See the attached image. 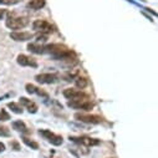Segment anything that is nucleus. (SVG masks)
Instances as JSON below:
<instances>
[{"instance_id": "f257e3e1", "label": "nucleus", "mask_w": 158, "mask_h": 158, "mask_svg": "<svg viewBox=\"0 0 158 158\" xmlns=\"http://www.w3.org/2000/svg\"><path fill=\"white\" fill-rule=\"evenodd\" d=\"M44 51L45 54L51 55L56 60H71V57L75 56V54L69 48H66L65 45H60V44L46 45L44 46Z\"/></svg>"}, {"instance_id": "f03ea898", "label": "nucleus", "mask_w": 158, "mask_h": 158, "mask_svg": "<svg viewBox=\"0 0 158 158\" xmlns=\"http://www.w3.org/2000/svg\"><path fill=\"white\" fill-rule=\"evenodd\" d=\"M67 106L72 108H77V110H85V111H90L94 108V103L89 95H85L78 98H73V100H69Z\"/></svg>"}, {"instance_id": "7ed1b4c3", "label": "nucleus", "mask_w": 158, "mask_h": 158, "mask_svg": "<svg viewBox=\"0 0 158 158\" xmlns=\"http://www.w3.org/2000/svg\"><path fill=\"white\" fill-rule=\"evenodd\" d=\"M5 24L11 30H20V29H24V27H26L29 25V18H26V16H16V15L8 14Z\"/></svg>"}, {"instance_id": "20e7f679", "label": "nucleus", "mask_w": 158, "mask_h": 158, "mask_svg": "<svg viewBox=\"0 0 158 158\" xmlns=\"http://www.w3.org/2000/svg\"><path fill=\"white\" fill-rule=\"evenodd\" d=\"M32 27H34L35 31L40 32V34H46V35H49V34H51L54 31V26L46 20H36V21H34Z\"/></svg>"}, {"instance_id": "39448f33", "label": "nucleus", "mask_w": 158, "mask_h": 158, "mask_svg": "<svg viewBox=\"0 0 158 158\" xmlns=\"http://www.w3.org/2000/svg\"><path fill=\"white\" fill-rule=\"evenodd\" d=\"M75 118L81 122H85V123H92V125H96V123H101L102 122V117L97 116V114H85V113H76L75 114Z\"/></svg>"}, {"instance_id": "423d86ee", "label": "nucleus", "mask_w": 158, "mask_h": 158, "mask_svg": "<svg viewBox=\"0 0 158 158\" xmlns=\"http://www.w3.org/2000/svg\"><path fill=\"white\" fill-rule=\"evenodd\" d=\"M35 80L40 84H46V85H51L57 82L59 76L56 73H40L35 76Z\"/></svg>"}, {"instance_id": "0eeeda50", "label": "nucleus", "mask_w": 158, "mask_h": 158, "mask_svg": "<svg viewBox=\"0 0 158 158\" xmlns=\"http://www.w3.org/2000/svg\"><path fill=\"white\" fill-rule=\"evenodd\" d=\"M40 135L44 136L54 146L62 144V137L59 136V135H56V133H54V132H51V131H49V130H40Z\"/></svg>"}, {"instance_id": "6e6552de", "label": "nucleus", "mask_w": 158, "mask_h": 158, "mask_svg": "<svg viewBox=\"0 0 158 158\" xmlns=\"http://www.w3.org/2000/svg\"><path fill=\"white\" fill-rule=\"evenodd\" d=\"M70 139L75 143H80V144H84L86 147H94V146H98L100 144V141L96 139V138H91V137H86V136H82V137H70Z\"/></svg>"}, {"instance_id": "1a4fd4ad", "label": "nucleus", "mask_w": 158, "mask_h": 158, "mask_svg": "<svg viewBox=\"0 0 158 158\" xmlns=\"http://www.w3.org/2000/svg\"><path fill=\"white\" fill-rule=\"evenodd\" d=\"M16 61L20 66H24V67H37L36 60L30 56H26V55H19Z\"/></svg>"}, {"instance_id": "9d476101", "label": "nucleus", "mask_w": 158, "mask_h": 158, "mask_svg": "<svg viewBox=\"0 0 158 158\" xmlns=\"http://www.w3.org/2000/svg\"><path fill=\"white\" fill-rule=\"evenodd\" d=\"M10 37L15 41H27L34 37V34L27 31H14L10 34Z\"/></svg>"}, {"instance_id": "9b49d317", "label": "nucleus", "mask_w": 158, "mask_h": 158, "mask_svg": "<svg viewBox=\"0 0 158 158\" xmlns=\"http://www.w3.org/2000/svg\"><path fill=\"white\" fill-rule=\"evenodd\" d=\"M19 103H20L21 106H24L30 113H36V112H37V105H36L34 101H31V100H29V98H26V97H20Z\"/></svg>"}, {"instance_id": "f8f14e48", "label": "nucleus", "mask_w": 158, "mask_h": 158, "mask_svg": "<svg viewBox=\"0 0 158 158\" xmlns=\"http://www.w3.org/2000/svg\"><path fill=\"white\" fill-rule=\"evenodd\" d=\"M25 90H26V92L30 94V95H37V96H43V97H45V98H49V95H48L45 91H43L41 89H39V87H36V86H34V85H31V84H27V85L25 86Z\"/></svg>"}, {"instance_id": "ddd939ff", "label": "nucleus", "mask_w": 158, "mask_h": 158, "mask_svg": "<svg viewBox=\"0 0 158 158\" xmlns=\"http://www.w3.org/2000/svg\"><path fill=\"white\" fill-rule=\"evenodd\" d=\"M86 94L80 91V90H75V89H66L64 91V96L69 100H73V98H78V97H82Z\"/></svg>"}, {"instance_id": "4468645a", "label": "nucleus", "mask_w": 158, "mask_h": 158, "mask_svg": "<svg viewBox=\"0 0 158 158\" xmlns=\"http://www.w3.org/2000/svg\"><path fill=\"white\" fill-rule=\"evenodd\" d=\"M44 6H45V0H31L27 4V8L32 10H39Z\"/></svg>"}, {"instance_id": "2eb2a0df", "label": "nucleus", "mask_w": 158, "mask_h": 158, "mask_svg": "<svg viewBox=\"0 0 158 158\" xmlns=\"http://www.w3.org/2000/svg\"><path fill=\"white\" fill-rule=\"evenodd\" d=\"M27 49H29V51H31V52H34V54H45V51H44V46L43 45H40V44H29L27 45Z\"/></svg>"}, {"instance_id": "dca6fc26", "label": "nucleus", "mask_w": 158, "mask_h": 158, "mask_svg": "<svg viewBox=\"0 0 158 158\" xmlns=\"http://www.w3.org/2000/svg\"><path fill=\"white\" fill-rule=\"evenodd\" d=\"M13 128L16 130L18 132H21V133H26L27 132V127H26V125L23 121H15V122H13Z\"/></svg>"}, {"instance_id": "f3484780", "label": "nucleus", "mask_w": 158, "mask_h": 158, "mask_svg": "<svg viewBox=\"0 0 158 158\" xmlns=\"http://www.w3.org/2000/svg\"><path fill=\"white\" fill-rule=\"evenodd\" d=\"M75 85H76V87H78V89H85L86 86H87V80L85 77H76V80H75Z\"/></svg>"}, {"instance_id": "a211bd4d", "label": "nucleus", "mask_w": 158, "mask_h": 158, "mask_svg": "<svg viewBox=\"0 0 158 158\" xmlns=\"http://www.w3.org/2000/svg\"><path fill=\"white\" fill-rule=\"evenodd\" d=\"M8 107H9L14 113H18V114L23 113V107H21L19 103H16V102H10V103H8Z\"/></svg>"}, {"instance_id": "6ab92c4d", "label": "nucleus", "mask_w": 158, "mask_h": 158, "mask_svg": "<svg viewBox=\"0 0 158 158\" xmlns=\"http://www.w3.org/2000/svg\"><path fill=\"white\" fill-rule=\"evenodd\" d=\"M23 142H24L27 147H30V148H32V149H37V148H39V144H37L35 141H32V139H30V138H27V137H24V138H23Z\"/></svg>"}, {"instance_id": "aec40b11", "label": "nucleus", "mask_w": 158, "mask_h": 158, "mask_svg": "<svg viewBox=\"0 0 158 158\" xmlns=\"http://www.w3.org/2000/svg\"><path fill=\"white\" fill-rule=\"evenodd\" d=\"M9 120H10V114L5 110L0 111V121H9Z\"/></svg>"}, {"instance_id": "412c9836", "label": "nucleus", "mask_w": 158, "mask_h": 158, "mask_svg": "<svg viewBox=\"0 0 158 158\" xmlns=\"http://www.w3.org/2000/svg\"><path fill=\"white\" fill-rule=\"evenodd\" d=\"M20 2L21 0H0V4H3V5H15Z\"/></svg>"}, {"instance_id": "4be33fe9", "label": "nucleus", "mask_w": 158, "mask_h": 158, "mask_svg": "<svg viewBox=\"0 0 158 158\" xmlns=\"http://www.w3.org/2000/svg\"><path fill=\"white\" fill-rule=\"evenodd\" d=\"M0 136H2V137H9L10 136V131L6 127L2 126V127H0Z\"/></svg>"}, {"instance_id": "5701e85b", "label": "nucleus", "mask_w": 158, "mask_h": 158, "mask_svg": "<svg viewBox=\"0 0 158 158\" xmlns=\"http://www.w3.org/2000/svg\"><path fill=\"white\" fill-rule=\"evenodd\" d=\"M36 39H37V43L39 44H40V43H45L48 40V35L46 34H41V35H39Z\"/></svg>"}, {"instance_id": "b1692460", "label": "nucleus", "mask_w": 158, "mask_h": 158, "mask_svg": "<svg viewBox=\"0 0 158 158\" xmlns=\"http://www.w3.org/2000/svg\"><path fill=\"white\" fill-rule=\"evenodd\" d=\"M9 13L6 11V10H0V19H3L4 16H6Z\"/></svg>"}, {"instance_id": "393cba45", "label": "nucleus", "mask_w": 158, "mask_h": 158, "mask_svg": "<svg viewBox=\"0 0 158 158\" xmlns=\"http://www.w3.org/2000/svg\"><path fill=\"white\" fill-rule=\"evenodd\" d=\"M4 151H5V144L0 142V153H2V152H4Z\"/></svg>"}, {"instance_id": "a878e982", "label": "nucleus", "mask_w": 158, "mask_h": 158, "mask_svg": "<svg viewBox=\"0 0 158 158\" xmlns=\"http://www.w3.org/2000/svg\"><path fill=\"white\" fill-rule=\"evenodd\" d=\"M13 146L15 147V151H19V149H20V148H19V144H18L16 142H13Z\"/></svg>"}]
</instances>
